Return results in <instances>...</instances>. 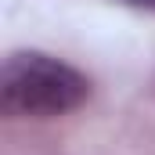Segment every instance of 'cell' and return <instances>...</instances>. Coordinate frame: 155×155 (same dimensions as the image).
Wrapping results in <instances>:
<instances>
[{
	"label": "cell",
	"instance_id": "obj_2",
	"mask_svg": "<svg viewBox=\"0 0 155 155\" xmlns=\"http://www.w3.org/2000/svg\"><path fill=\"white\" fill-rule=\"evenodd\" d=\"M116 4H126V7H137V11H152V15H155V0H116Z\"/></svg>",
	"mask_w": 155,
	"mask_h": 155
},
{
	"label": "cell",
	"instance_id": "obj_1",
	"mask_svg": "<svg viewBox=\"0 0 155 155\" xmlns=\"http://www.w3.org/2000/svg\"><path fill=\"white\" fill-rule=\"evenodd\" d=\"M90 97V79L43 51H15L4 61L0 105L11 119H58Z\"/></svg>",
	"mask_w": 155,
	"mask_h": 155
}]
</instances>
